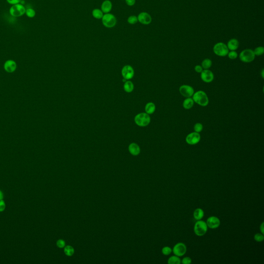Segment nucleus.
I'll list each match as a JSON object with an SVG mask.
<instances>
[{
	"mask_svg": "<svg viewBox=\"0 0 264 264\" xmlns=\"http://www.w3.org/2000/svg\"><path fill=\"white\" fill-rule=\"evenodd\" d=\"M127 21L128 22V24L131 25L136 24L138 22L137 16H136L135 15H131L130 16L128 17Z\"/></svg>",
	"mask_w": 264,
	"mask_h": 264,
	"instance_id": "bb28decb",
	"label": "nucleus"
},
{
	"mask_svg": "<svg viewBox=\"0 0 264 264\" xmlns=\"http://www.w3.org/2000/svg\"><path fill=\"white\" fill-rule=\"evenodd\" d=\"M264 69H263L262 71V75L263 78H264Z\"/></svg>",
	"mask_w": 264,
	"mask_h": 264,
	"instance_id": "79ce46f5",
	"label": "nucleus"
},
{
	"mask_svg": "<svg viewBox=\"0 0 264 264\" xmlns=\"http://www.w3.org/2000/svg\"><path fill=\"white\" fill-rule=\"evenodd\" d=\"M193 215H194V217L196 220H201L204 216V211L201 208H197L194 210Z\"/></svg>",
	"mask_w": 264,
	"mask_h": 264,
	"instance_id": "aec40b11",
	"label": "nucleus"
},
{
	"mask_svg": "<svg viewBox=\"0 0 264 264\" xmlns=\"http://www.w3.org/2000/svg\"><path fill=\"white\" fill-rule=\"evenodd\" d=\"M181 262L183 264H190L192 262V260L189 257H185L182 260Z\"/></svg>",
	"mask_w": 264,
	"mask_h": 264,
	"instance_id": "72a5a7b5",
	"label": "nucleus"
},
{
	"mask_svg": "<svg viewBox=\"0 0 264 264\" xmlns=\"http://www.w3.org/2000/svg\"><path fill=\"white\" fill-rule=\"evenodd\" d=\"M206 223L208 228L215 229L220 226V220L216 216H211L207 219Z\"/></svg>",
	"mask_w": 264,
	"mask_h": 264,
	"instance_id": "ddd939ff",
	"label": "nucleus"
},
{
	"mask_svg": "<svg viewBox=\"0 0 264 264\" xmlns=\"http://www.w3.org/2000/svg\"><path fill=\"white\" fill-rule=\"evenodd\" d=\"M194 105V101L191 98H187L184 100L183 103V106L185 110H190V108H192Z\"/></svg>",
	"mask_w": 264,
	"mask_h": 264,
	"instance_id": "6ab92c4d",
	"label": "nucleus"
},
{
	"mask_svg": "<svg viewBox=\"0 0 264 264\" xmlns=\"http://www.w3.org/2000/svg\"><path fill=\"white\" fill-rule=\"evenodd\" d=\"M3 197H4V196H3V192L0 190V200H3Z\"/></svg>",
	"mask_w": 264,
	"mask_h": 264,
	"instance_id": "a19ab883",
	"label": "nucleus"
},
{
	"mask_svg": "<svg viewBox=\"0 0 264 264\" xmlns=\"http://www.w3.org/2000/svg\"><path fill=\"white\" fill-rule=\"evenodd\" d=\"M207 226L206 222L203 220H197L194 224V232L197 236H203L206 234L207 231Z\"/></svg>",
	"mask_w": 264,
	"mask_h": 264,
	"instance_id": "20e7f679",
	"label": "nucleus"
},
{
	"mask_svg": "<svg viewBox=\"0 0 264 264\" xmlns=\"http://www.w3.org/2000/svg\"><path fill=\"white\" fill-rule=\"evenodd\" d=\"M127 5L129 6H134L136 3V0H124Z\"/></svg>",
	"mask_w": 264,
	"mask_h": 264,
	"instance_id": "e433bc0d",
	"label": "nucleus"
},
{
	"mask_svg": "<svg viewBox=\"0 0 264 264\" xmlns=\"http://www.w3.org/2000/svg\"><path fill=\"white\" fill-rule=\"evenodd\" d=\"M228 50L230 51H236L239 47V42L238 40L235 38H233L228 41L226 44Z\"/></svg>",
	"mask_w": 264,
	"mask_h": 264,
	"instance_id": "dca6fc26",
	"label": "nucleus"
},
{
	"mask_svg": "<svg viewBox=\"0 0 264 264\" xmlns=\"http://www.w3.org/2000/svg\"><path fill=\"white\" fill-rule=\"evenodd\" d=\"M112 4L110 0H104L102 2L101 9L104 14L110 13L112 9Z\"/></svg>",
	"mask_w": 264,
	"mask_h": 264,
	"instance_id": "2eb2a0df",
	"label": "nucleus"
},
{
	"mask_svg": "<svg viewBox=\"0 0 264 264\" xmlns=\"http://www.w3.org/2000/svg\"><path fill=\"white\" fill-rule=\"evenodd\" d=\"M5 203L3 200H0V212H3L5 209Z\"/></svg>",
	"mask_w": 264,
	"mask_h": 264,
	"instance_id": "4c0bfd02",
	"label": "nucleus"
},
{
	"mask_svg": "<svg viewBox=\"0 0 264 264\" xmlns=\"http://www.w3.org/2000/svg\"><path fill=\"white\" fill-rule=\"evenodd\" d=\"M124 90L127 92H131L134 89V85L131 81H127L124 85Z\"/></svg>",
	"mask_w": 264,
	"mask_h": 264,
	"instance_id": "393cba45",
	"label": "nucleus"
},
{
	"mask_svg": "<svg viewBox=\"0 0 264 264\" xmlns=\"http://www.w3.org/2000/svg\"><path fill=\"white\" fill-rule=\"evenodd\" d=\"M138 22L143 25H149L152 22V17L149 13L141 12L137 16Z\"/></svg>",
	"mask_w": 264,
	"mask_h": 264,
	"instance_id": "9b49d317",
	"label": "nucleus"
},
{
	"mask_svg": "<svg viewBox=\"0 0 264 264\" xmlns=\"http://www.w3.org/2000/svg\"><path fill=\"white\" fill-rule=\"evenodd\" d=\"M102 24L107 28H112L117 24V18L112 14H104L102 19Z\"/></svg>",
	"mask_w": 264,
	"mask_h": 264,
	"instance_id": "f03ea898",
	"label": "nucleus"
},
{
	"mask_svg": "<svg viewBox=\"0 0 264 264\" xmlns=\"http://www.w3.org/2000/svg\"><path fill=\"white\" fill-rule=\"evenodd\" d=\"M104 14V13L103 12L101 9L99 8H94V9L92 10V16L96 19H98V20L101 19Z\"/></svg>",
	"mask_w": 264,
	"mask_h": 264,
	"instance_id": "4be33fe9",
	"label": "nucleus"
},
{
	"mask_svg": "<svg viewBox=\"0 0 264 264\" xmlns=\"http://www.w3.org/2000/svg\"><path fill=\"white\" fill-rule=\"evenodd\" d=\"M194 70L197 73H201L203 71V68L200 65H197L194 67Z\"/></svg>",
	"mask_w": 264,
	"mask_h": 264,
	"instance_id": "58836bf2",
	"label": "nucleus"
},
{
	"mask_svg": "<svg viewBox=\"0 0 264 264\" xmlns=\"http://www.w3.org/2000/svg\"><path fill=\"white\" fill-rule=\"evenodd\" d=\"M179 91L181 94L185 98H190L194 94V88L191 86L187 85H183L179 88Z\"/></svg>",
	"mask_w": 264,
	"mask_h": 264,
	"instance_id": "9d476101",
	"label": "nucleus"
},
{
	"mask_svg": "<svg viewBox=\"0 0 264 264\" xmlns=\"http://www.w3.org/2000/svg\"><path fill=\"white\" fill-rule=\"evenodd\" d=\"M227 55L231 59H235L238 57V54L235 51H231L230 52H228Z\"/></svg>",
	"mask_w": 264,
	"mask_h": 264,
	"instance_id": "473e14b6",
	"label": "nucleus"
},
{
	"mask_svg": "<svg viewBox=\"0 0 264 264\" xmlns=\"http://www.w3.org/2000/svg\"><path fill=\"white\" fill-rule=\"evenodd\" d=\"M57 246L59 248H62L65 246V242L62 239H59L57 242Z\"/></svg>",
	"mask_w": 264,
	"mask_h": 264,
	"instance_id": "f704fd0d",
	"label": "nucleus"
},
{
	"mask_svg": "<svg viewBox=\"0 0 264 264\" xmlns=\"http://www.w3.org/2000/svg\"><path fill=\"white\" fill-rule=\"evenodd\" d=\"M254 240L257 242H262L264 240V234L262 233H257L254 235Z\"/></svg>",
	"mask_w": 264,
	"mask_h": 264,
	"instance_id": "c756f323",
	"label": "nucleus"
},
{
	"mask_svg": "<svg viewBox=\"0 0 264 264\" xmlns=\"http://www.w3.org/2000/svg\"><path fill=\"white\" fill-rule=\"evenodd\" d=\"M187 251V247L184 243L178 242L172 249V252L176 256L181 257L184 255Z\"/></svg>",
	"mask_w": 264,
	"mask_h": 264,
	"instance_id": "6e6552de",
	"label": "nucleus"
},
{
	"mask_svg": "<svg viewBox=\"0 0 264 264\" xmlns=\"http://www.w3.org/2000/svg\"><path fill=\"white\" fill-rule=\"evenodd\" d=\"M162 254L165 255H168L171 253V252H172V249L169 247H164V248H162Z\"/></svg>",
	"mask_w": 264,
	"mask_h": 264,
	"instance_id": "7c9ffc66",
	"label": "nucleus"
},
{
	"mask_svg": "<svg viewBox=\"0 0 264 264\" xmlns=\"http://www.w3.org/2000/svg\"><path fill=\"white\" fill-rule=\"evenodd\" d=\"M192 99L194 102L203 107L207 106L209 103V99L207 95L202 90H199L196 92H194L192 96Z\"/></svg>",
	"mask_w": 264,
	"mask_h": 264,
	"instance_id": "f257e3e1",
	"label": "nucleus"
},
{
	"mask_svg": "<svg viewBox=\"0 0 264 264\" xmlns=\"http://www.w3.org/2000/svg\"><path fill=\"white\" fill-rule=\"evenodd\" d=\"M155 108L156 107L155 104L152 102H149L148 103H147L145 106L146 112L147 114L149 115L153 114L155 110Z\"/></svg>",
	"mask_w": 264,
	"mask_h": 264,
	"instance_id": "412c9836",
	"label": "nucleus"
},
{
	"mask_svg": "<svg viewBox=\"0 0 264 264\" xmlns=\"http://www.w3.org/2000/svg\"><path fill=\"white\" fill-rule=\"evenodd\" d=\"M255 55L253 50L247 49L242 51L239 54V59L242 62L249 63L254 60Z\"/></svg>",
	"mask_w": 264,
	"mask_h": 264,
	"instance_id": "423d86ee",
	"label": "nucleus"
},
{
	"mask_svg": "<svg viewBox=\"0 0 264 264\" xmlns=\"http://www.w3.org/2000/svg\"><path fill=\"white\" fill-rule=\"evenodd\" d=\"M128 150L133 155H137L140 153V149L138 144L132 143L128 147Z\"/></svg>",
	"mask_w": 264,
	"mask_h": 264,
	"instance_id": "a211bd4d",
	"label": "nucleus"
},
{
	"mask_svg": "<svg viewBox=\"0 0 264 264\" xmlns=\"http://www.w3.org/2000/svg\"><path fill=\"white\" fill-rule=\"evenodd\" d=\"M264 222H263L262 223V224L260 225V232H261V233H262V234H264Z\"/></svg>",
	"mask_w": 264,
	"mask_h": 264,
	"instance_id": "ea45409f",
	"label": "nucleus"
},
{
	"mask_svg": "<svg viewBox=\"0 0 264 264\" xmlns=\"http://www.w3.org/2000/svg\"><path fill=\"white\" fill-rule=\"evenodd\" d=\"M122 1H124V0H122Z\"/></svg>",
	"mask_w": 264,
	"mask_h": 264,
	"instance_id": "37998d69",
	"label": "nucleus"
},
{
	"mask_svg": "<svg viewBox=\"0 0 264 264\" xmlns=\"http://www.w3.org/2000/svg\"><path fill=\"white\" fill-rule=\"evenodd\" d=\"M65 253L67 255V256H72L73 254H74V249L71 246H66L64 249Z\"/></svg>",
	"mask_w": 264,
	"mask_h": 264,
	"instance_id": "a878e982",
	"label": "nucleus"
},
{
	"mask_svg": "<svg viewBox=\"0 0 264 264\" xmlns=\"http://www.w3.org/2000/svg\"><path fill=\"white\" fill-rule=\"evenodd\" d=\"M213 51L216 55L220 57H224L228 55L229 50L226 44L220 42L215 44L213 47Z\"/></svg>",
	"mask_w": 264,
	"mask_h": 264,
	"instance_id": "39448f33",
	"label": "nucleus"
},
{
	"mask_svg": "<svg viewBox=\"0 0 264 264\" xmlns=\"http://www.w3.org/2000/svg\"><path fill=\"white\" fill-rule=\"evenodd\" d=\"M201 73V78L204 82L209 83L214 80V75L212 71L208 69H204Z\"/></svg>",
	"mask_w": 264,
	"mask_h": 264,
	"instance_id": "f8f14e48",
	"label": "nucleus"
},
{
	"mask_svg": "<svg viewBox=\"0 0 264 264\" xmlns=\"http://www.w3.org/2000/svg\"><path fill=\"white\" fill-rule=\"evenodd\" d=\"M167 262L169 264H180L181 260L178 256L174 255L171 256L168 258Z\"/></svg>",
	"mask_w": 264,
	"mask_h": 264,
	"instance_id": "5701e85b",
	"label": "nucleus"
},
{
	"mask_svg": "<svg viewBox=\"0 0 264 264\" xmlns=\"http://www.w3.org/2000/svg\"><path fill=\"white\" fill-rule=\"evenodd\" d=\"M122 74L124 79L130 80L134 76V71L131 66L127 65L122 69Z\"/></svg>",
	"mask_w": 264,
	"mask_h": 264,
	"instance_id": "4468645a",
	"label": "nucleus"
},
{
	"mask_svg": "<svg viewBox=\"0 0 264 264\" xmlns=\"http://www.w3.org/2000/svg\"><path fill=\"white\" fill-rule=\"evenodd\" d=\"M26 8L21 3L13 5L9 9V13L14 17H20L25 14Z\"/></svg>",
	"mask_w": 264,
	"mask_h": 264,
	"instance_id": "7ed1b4c3",
	"label": "nucleus"
},
{
	"mask_svg": "<svg viewBox=\"0 0 264 264\" xmlns=\"http://www.w3.org/2000/svg\"><path fill=\"white\" fill-rule=\"evenodd\" d=\"M194 132L199 133L200 132H202V131L203 130V125L201 123H197L194 124Z\"/></svg>",
	"mask_w": 264,
	"mask_h": 264,
	"instance_id": "2f4dec72",
	"label": "nucleus"
},
{
	"mask_svg": "<svg viewBox=\"0 0 264 264\" xmlns=\"http://www.w3.org/2000/svg\"><path fill=\"white\" fill-rule=\"evenodd\" d=\"M25 14L28 18H33L36 15V12L34 9L32 8H28L26 9Z\"/></svg>",
	"mask_w": 264,
	"mask_h": 264,
	"instance_id": "cd10ccee",
	"label": "nucleus"
},
{
	"mask_svg": "<svg viewBox=\"0 0 264 264\" xmlns=\"http://www.w3.org/2000/svg\"><path fill=\"white\" fill-rule=\"evenodd\" d=\"M16 64L13 60H9L7 61L4 65V68L6 71L8 72H12L16 69Z\"/></svg>",
	"mask_w": 264,
	"mask_h": 264,
	"instance_id": "f3484780",
	"label": "nucleus"
},
{
	"mask_svg": "<svg viewBox=\"0 0 264 264\" xmlns=\"http://www.w3.org/2000/svg\"><path fill=\"white\" fill-rule=\"evenodd\" d=\"M135 121L138 126L144 127L149 124L151 118L149 114L147 113H140L136 115L135 118Z\"/></svg>",
	"mask_w": 264,
	"mask_h": 264,
	"instance_id": "0eeeda50",
	"label": "nucleus"
},
{
	"mask_svg": "<svg viewBox=\"0 0 264 264\" xmlns=\"http://www.w3.org/2000/svg\"><path fill=\"white\" fill-rule=\"evenodd\" d=\"M253 52L255 56L262 55L264 53V48L263 46H258L253 50Z\"/></svg>",
	"mask_w": 264,
	"mask_h": 264,
	"instance_id": "c85d7f7f",
	"label": "nucleus"
},
{
	"mask_svg": "<svg viewBox=\"0 0 264 264\" xmlns=\"http://www.w3.org/2000/svg\"><path fill=\"white\" fill-rule=\"evenodd\" d=\"M21 1L22 0H6L8 3L12 5L20 3L21 2Z\"/></svg>",
	"mask_w": 264,
	"mask_h": 264,
	"instance_id": "c9c22d12",
	"label": "nucleus"
},
{
	"mask_svg": "<svg viewBox=\"0 0 264 264\" xmlns=\"http://www.w3.org/2000/svg\"><path fill=\"white\" fill-rule=\"evenodd\" d=\"M212 65V62L209 58H206L202 61L201 66L204 69H208Z\"/></svg>",
	"mask_w": 264,
	"mask_h": 264,
	"instance_id": "b1692460",
	"label": "nucleus"
},
{
	"mask_svg": "<svg viewBox=\"0 0 264 264\" xmlns=\"http://www.w3.org/2000/svg\"><path fill=\"white\" fill-rule=\"evenodd\" d=\"M201 136L199 133L194 132L188 134L186 136V141L190 145H194L200 142Z\"/></svg>",
	"mask_w": 264,
	"mask_h": 264,
	"instance_id": "1a4fd4ad",
	"label": "nucleus"
}]
</instances>
